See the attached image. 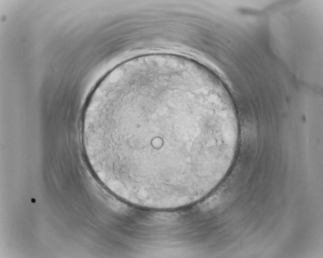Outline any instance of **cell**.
Segmentation results:
<instances>
[{
  "mask_svg": "<svg viewBox=\"0 0 323 258\" xmlns=\"http://www.w3.org/2000/svg\"><path fill=\"white\" fill-rule=\"evenodd\" d=\"M239 123L227 90L198 62L137 56L110 72L86 105L82 135L98 178L125 202L184 207L209 193L233 162Z\"/></svg>",
  "mask_w": 323,
  "mask_h": 258,
  "instance_id": "6da1fadb",
  "label": "cell"
}]
</instances>
